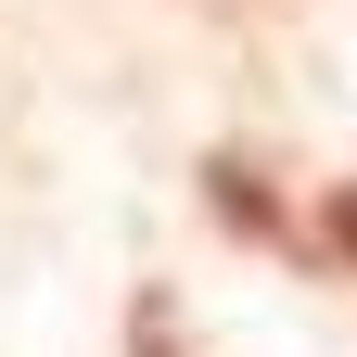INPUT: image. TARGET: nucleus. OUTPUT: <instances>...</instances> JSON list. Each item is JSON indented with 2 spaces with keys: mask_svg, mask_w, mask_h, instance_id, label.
I'll return each mask as SVG.
<instances>
[{
  "mask_svg": "<svg viewBox=\"0 0 357 357\" xmlns=\"http://www.w3.org/2000/svg\"><path fill=\"white\" fill-rule=\"evenodd\" d=\"M332 255L357 268V192H332Z\"/></svg>",
  "mask_w": 357,
  "mask_h": 357,
  "instance_id": "f03ea898",
  "label": "nucleus"
},
{
  "mask_svg": "<svg viewBox=\"0 0 357 357\" xmlns=\"http://www.w3.org/2000/svg\"><path fill=\"white\" fill-rule=\"evenodd\" d=\"M128 357H178V319H166V294L128 306Z\"/></svg>",
  "mask_w": 357,
  "mask_h": 357,
  "instance_id": "f257e3e1",
  "label": "nucleus"
}]
</instances>
